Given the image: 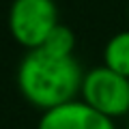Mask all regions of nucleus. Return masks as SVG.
Segmentation results:
<instances>
[{
    "label": "nucleus",
    "mask_w": 129,
    "mask_h": 129,
    "mask_svg": "<svg viewBox=\"0 0 129 129\" xmlns=\"http://www.w3.org/2000/svg\"><path fill=\"white\" fill-rule=\"evenodd\" d=\"M125 129H129V123H127V127H125Z\"/></svg>",
    "instance_id": "8"
},
{
    "label": "nucleus",
    "mask_w": 129,
    "mask_h": 129,
    "mask_svg": "<svg viewBox=\"0 0 129 129\" xmlns=\"http://www.w3.org/2000/svg\"><path fill=\"white\" fill-rule=\"evenodd\" d=\"M84 71L75 56L30 50L17 67V90L30 106L47 112L80 97Z\"/></svg>",
    "instance_id": "1"
},
{
    "label": "nucleus",
    "mask_w": 129,
    "mask_h": 129,
    "mask_svg": "<svg viewBox=\"0 0 129 129\" xmlns=\"http://www.w3.org/2000/svg\"><path fill=\"white\" fill-rule=\"evenodd\" d=\"M127 19H129V5H127Z\"/></svg>",
    "instance_id": "7"
},
{
    "label": "nucleus",
    "mask_w": 129,
    "mask_h": 129,
    "mask_svg": "<svg viewBox=\"0 0 129 129\" xmlns=\"http://www.w3.org/2000/svg\"><path fill=\"white\" fill-rule=\"evenodd\" d=\"M103 64L118 75L129 78V28L108 39L103 47Z\"/></svg>",
    "instance_id": "5"
},
{
    "label": "nucleus",
    "mask_w": 129,
    "mask_h": 129,
    "mask_svg": "<svg viewBox=\"0 0 129 129\" xmlns=\"http://www.w3.org/2000/svg\"><path fill=\"white\" fill-rule=\"evenodd\" d=\"M80 99L110 120L129 116V78L99 64L84 71Z\"/></svg>",
    "instance_id": "3"
},
{
    "label": "nucleus",
    "mask_w": 129,
    "mask_h": 129,
    "mask_svg": "<svg viewBox=\"0 0 129 129\" xmlns=\"http://www.w3.org/2000/svg\"><path fill=\"white\" fill-rule=\"evenodd\" d=\"M37 129H116L114 120L99 114L82 99H73L43 112Z\"/></svg>",
    "instance_id": "4"
},
{
    "label": "nucleus",
    "mask_w": 129,
    "mask_h": 129,
    "mask_svg": "<svg viewBox=\"0 0 129 129\" xmlns=\"http://www.w3.org/2000/svg\"><path fill=\"white\" fill-rule=\"evenodd\" d=\"M13 41L26 52L39 50L58 26V7L54 0H13L7 15Z\"/></svg>",
    "instance_id": "2"
},
{
    "label": "nucleus",
    "mask_w": 129,
    "mask_h": 129,
    "mask_svg": "<svg viewBox=\"0 0 129 129\" xmlns=\"http://www.w3.org/2000/svg\"><path fill=\"white\" fill-rule=\"evenodd\" d=\"M41 50L50 52L54 56H73L75 52V35L69 26L58 24L54 30L50 32V37L45 39V43L41 45Z\"/></svg>",
    "instance_id": "6"
}]
</instances>
